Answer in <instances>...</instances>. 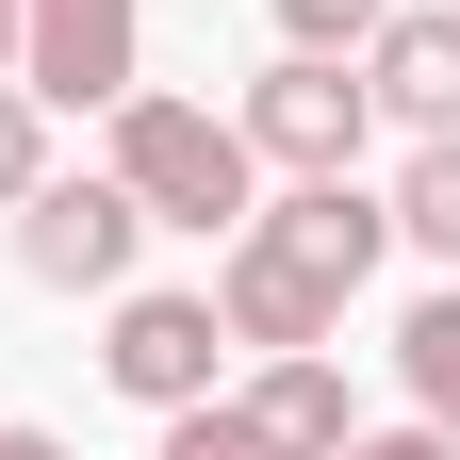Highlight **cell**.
<instances>
[{
    "mask_svg": "<svg viewBox=\"0 0 460 460\" xmlns=\"http://www.w3.org/2000/svg\"><path fill=\"white\" fill-rule=\"evenodd\" d=\"M378 263H394V214L362 198V164H345V181H279V198L214 247V329L247 345V362H263V345H329Z\"/></svg>",
    "mask_w": 460,
    "mask_h": 460,
    "instance_id": "6da1fadb",
    "label": "cell"
},
{
    "mask_svg": "<svg viewBox=\"0 0 460 460\" xmlns=\"http://www.w3.org/2000/svg\"><path fill=\"white\" fill-rule=\"evenodd\" d=\"M115 181H132V214L148 230H198V247H230V230L263 214V164H247V132H230L214 99H164V83H132L115 99Z\"/></svg>",
    "mask_w": 460,
    "mask_h": 460,
    "instance_id": "7a4b0ae2",
    "label": "cell"
},
{
    "mask_svg": "<svg viewBox=\"0 0 460 460\" xmlns=\"http://www.w3.org/2000/svg\"><path fill=\"white\" fill-rule=\"evenodd\" d=\"M247 164H279V181H345L362 164V132H378V99H362V66L345 49H279V66L247 83Z\"/></svg>",
    "mask_w": 460,
    "mask_h": 460,
    "instance_id": "3957f363",
    "label": "cell"
},
{
    "mask_svg": "<svg viewBox=\"0 0 460 460\" xmlns=\"http://www.w3.org/2000/svg\"><path fill=\"white\" fill-rule=\"evenodd\" d=\"M132 247H148V214H132V181L115 164H49V181L17 198V279H49V296H115L132 279Z\"/></svg>",
    "mask_w": 460,
    "mask_h": 460,
    "instance_id": "277c9868",
    "label": "cell"
},
{
    "mask_svg": "<svg viewBox=\"0 0 460 460\" xmlns=\"http://www.w3.org/2000/svg\"><path fill=\"white\" fill-rule=\"evenodd\" d=\"M99 313H115V329H99V378L132 394L148 428H164V411H198V394H214V362H230V329H214V296H164V279H115Z\"/></svg>",
    "mask_w": 460,
    "mask_h": 460,
    "instance_id": "5b68a950",
    "label": "cell"
},
{
    "mask_svg": "<svg viewBox=\"0 0 460 460\" xmlns=\"http://www.w3.org/2000/svg\"><path fill=\"white\" fill-rule=\"evenodd\" d=\"M17 83L49 115H115L148 83V0H17Z\"/></svg>",
    "mask_w": 460,
    "mask_h": 460,
    "instance_id": "8992f818",
    "label": "cell"
},
{
    "mask_svg": "<svg viewBox=\"0 0 460 460\" xmlns=\"http://www.w3.org/2000/svg\"><path fill=\"white\" fill-rule=\"evenodd\" d=\"M230 411H247V428H263L279 460H329L345 428H362V394H345V362H329V345H263Z\"/></svg>",
    "mask_w": 460,
    "mask_h": 460,
    "instance_id": "52a82bcc",
    "label": "cell"
},
{
    "mask_svg": "<svg viewBox=\"0 0 460 460\" xmlns=\"http://www.w3.org/2000/svg\"><path fill=\"white\" fill-rule=\"evenodd\" d=\"M362 99L394 115V132H460V17H444V0L362 33Z\"/></svg>",
    "mask_w": 460,
    "mask_h": 460,
    "instance_id": "ba28073f",
    "label": "cell"
},
{
    "mask_svg": "<svg viewBox=\"0 0 460 460\" xmlns=\"http://www.w3.org/2000/svg\"><path fill=\"white\" fill-rule=\"evenodd\" d=\"M378 214H394V247L460 263V132H411V164L378 181Z\"/></svg>",
    "mask_w": 460,
    "mask_h": 460,
    "instance_id": "9c48e42d",
    "label": "cell"
},
{
    "mask_svg": "<svg viewBox=\"0 0 460 460\" xmlns=\"http://www.w3.org/2000/svg\"><path fill=\"white\" fill-rule=\"evenodd\" d=\"M394 378H411V411L460 444V279H444V296H411V329H394Z\"/></svg>",
    "mask_w": 460,
    "mask_h": 460,
    "instance_id": "30bf717a",
    "label": "cell"
},
{
    "mask_svg": "<svg viewBox=\"0 0 460 460\" xmlns=\"http://www.w3.org/2000/svg\"><path fill=\"white\" fill-rule=\"evenodd\" d=\"M33 181H49V99H33L17 66H0V214H17Z\"/></svg>",
    "mask_w": 460,
    "mask_h": 460,
    "instance_id": "8fae6325",
    "label": "cell"
},
{
    "mask_svg": "<svg viewBox=\"0 0 460 460\" xmlns=\"http://www.w3.org/2000/svg\"><path fill=\"white\" fill-rule=\"evenodd\" d=\"M164 460H279V444L230 411V394H198V411H164Z\"/></svg>",
    "mask_w": 460,
    "mask_h": 460,
    "instance_id": "7c38bea8",
    "label": "cell"
},
{
    "mask_svg": "<svg viewBox=\"0 0 460 460\" xmlns=\"http://www.w3.org/2000/svg\"><path fill=\"white\" fill-rule=\"evenodd\" d=\"M378 17H394V0H279V49H345V66H362Z\"/></svg>",
    "mask_w": 460,
    "mask_h": 460,
    "instance_id": "4fadbf2b",
    "label": "cell"
},
{
    "mask_svg": "<svg viewBox=\"0 0 460 460\" xmlns=\"http://www.w3.org/2000/svg\"><path fill=\"white\" fill-rule=\"evenodd\" d=\"M329 460H460V444H444V428H428V411H411V428H345V444H329Z\"/></svg>",
    "mask_w": 460,
    "mask_h": 460,
    "instance_id": "5bb4252c",
    "label": "cell"
},
{
    "mask_svg": "<svg viewBox=\"0 0 460 460\" xmlns=\"http://www.w3.org/2000/svg\"><path fill=\"white\" fill-rule=\"evenodd\" d=\"M0 460H66V444H49V428H0Z\"/></svg>",
    "mask_w": 460,
    "mask_h": 460,
    "instance_id": "9a60e30c",
    "label": "cell"
},
{
    "mask_svg": "<svg viewBox=\"0 0 460 460\" xmlns=\"http://www.w3.org/2000/svg\"><path fill=\"white\" fill-rule=\"evenodd\" d=\"M0 66H17V0H0Z\"/></svg>",
    "mask_w": 460,
    "mask_h": 460,
    "instance_id": "2e32d148",
    "label": "cell"
},
{
    "mask_svg": "<svg viewBox=\"0 0 460 460\" xmlns=\"http://www.w3.org/2000/svg\"><path fill=\"white\" fill-rule=\"evenodd\" d=\"M444 17H460V0H444Z\"/></svg>",
    "mask_w": 460,
    "mask_h": 460,
    "instance_id": "e0dca14e",
    "label": "cell"
}]
</instances>
